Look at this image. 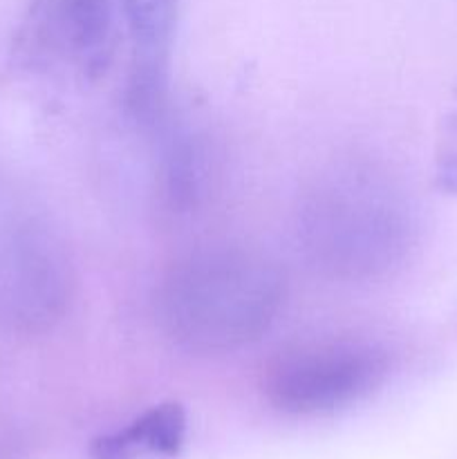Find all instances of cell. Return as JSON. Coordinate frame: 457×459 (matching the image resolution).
Listing matches in <instances>:
<instances>
[{
  "label": "cell",
  "mask_w": 457,
  "mask_h": 459,
  "mask_svg": "<svg viewBox=\"0 0 457 459\" xmlns=\"http://www.w3.org/2000/svg\"><path fill=\"white\" fill-rule=\"evenodd\" d=\"M285 300V273L246 247H211L184 255L157 290L164 334L186 352L224 354L255 343Z\"/></svg>",
  "instance_id": "6da1fadb"
},
{
  "label": "cell",
  "mask_w": 457,
  "mask_h": 459,
  "mask_svg": "<svg viewBox=\"0 0 457 459\" xmlns=\"http://www.w3.org/2000/svg\"><path fill=\"white\" fill-rule=\"evenodd\" d=\"M406 206L375 170L339 166L318 175L298 211V238L314 267L341 281L388 273L408 247Z\"/></svg>",
  "instance_id": "7a4b0ae2"
},
{
  "label": "cell",
  "mask_w": 457,
  "mask_h": 459,
  "mask_svg": "<svg viewBox=\"0 0 457 459\" xmlns=\"http://www.w3.org/2000/svg\"><path fill=\"white\" fill-rule=\"evenodd\" d=\"M388 372V354L363 339H312L278 350L263 370V390L287 415H323L367 397Z\"/></svg>",
  "instance_id": "3957f363"
},
{
  "label": "cell",
  "mask_w": 457,
  "mask_h": 459,
  "mask_svg": "<svg viewBox=\"0 0 457 459\" xmlns=\"http://www.w3.org/2000/svg\"><path fill=\"white\" fill-rule=\"evenodd\" d=\"M116 0H31L12 43L18 65L94 81L121 40Z\"/></svg>",
  "instance_id": "277c9868"
},
{
  "label": "cell",
  "mask_w": 457,
  "mask_h": 459,
  "mask_svg": "<svg viewBox=\"0 0 457 459\" xmlns=\"http://www.w3.org/2000/svg\"><path fill=\"white\" fill-rule=\"evenodd\" d=\"M74 273L63 242L36 218L0 224V323L39 334L58 323L70 305Z\"/></svg>",
  "instance_id": "5b68a950"
},
{
  "label": "cell",
  "mask_w": 457,
  "mask_h": 459,
  "mask_svg": "<svg viewBox=\"0 0 457 459\" xmlns=\"http://www.w3.org/2000/svg\"><path fill=\"white\" fill-rule=\"evenodd\" d=\"M121 22L133 45L130 106L137 115L151 117L161 106L166 65L177 30L182 0H116Z\"/></svg>",
  "instance_id": "8992f818"
},
{
  "label": "cell",
  "mask_w": 457,
  "mask_h": 459,
  "mask_svg": "<svg viewBox=\"0 0 457 459\" xmlns=\"http://www.w3.org/2000/svg\"><path fill=\"white\" fill-rule=\"evenodd\" d=\"M186 437V412L168 402L151 408L124 430L94 439L90 459H139L143 455L173 457Z\"/></svg>",
  "instance_id": "52a82bcc"
}]
</instances>
